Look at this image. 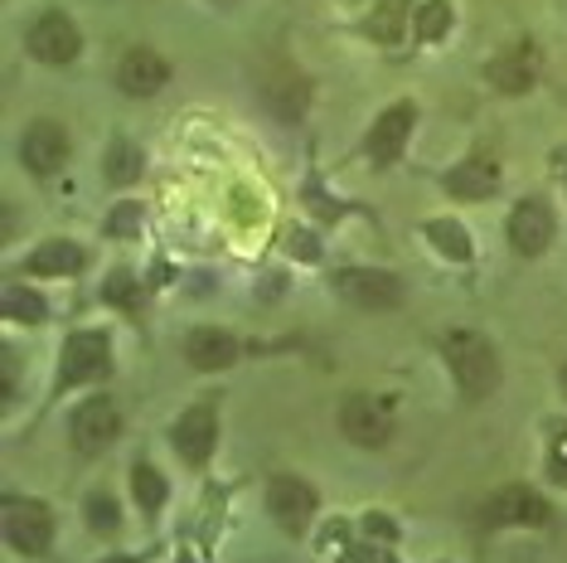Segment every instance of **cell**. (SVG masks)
Returning a JSON list of instances; mask_svg holds the SVG:
<instances>
[{
	"mask_svg": "<svg viewBox=\"0 0 567 563\" xmlns=\"http://www.w3.org/2000/svg\"><path fill=\"white\" fill-rule=\"evenodd\" d=\"M446 365H451V379H456V389L466 393V399H485V393L499 383V355L481 330H451Z\"/></svg>",
	"mask_w": 567,
	"mask_h": 563,
	"instance_id": "1",
	"label": "cell"
},
{
	"mask_svg": "<svg viewBox=\"0 0 567 563\" xmlns=\"http://www.w3.org/2000/svg\"><path fill=\"white\" fill-rule=\"evenodd\" d=\"M112 369V340L107 330H79V336L63 340L59 350V383H87V379H102Z\"/></svg>",
	"mask_w": 567,
	"mask_h": 563,
	"instance_id": "2",
	"label": "cell"
},
{
	"mask_svg": "<svg viewBox=\"0 0 567 563\" xmlns=\"http://www.w3.org/2000/svg\"><path fill=\"white\" fill-rule=\"evenodd\" d=\"M340 432L350 438L354 447H383L393 438V408L383 399H369V393H354V399H344L340 408Z\"/></svg>",
	"mask_w": 567,
	"mask_h": 563,
	"instance_id": "3",
	"label": "cell"
},
{
	"mask_svg": "<svg viewBox=\"0 0 567 563\" xmlns=\"http://www.w3.org/2000/svg\"><path fill=\"white\" fill-rule=\"evenodd\" d=\"M334 291L344 301L364 306V311H389V306L403 301V282L393 273H379V267H350V273H334Z\"/></svg>",
	"mask_w": 567,
	"mask_h": 563,
	"instance_id": "4",
	"label": "cell"
},
{
	"mask_svg": "<svg viewBox=\"0 0 567 563\" xmlns=\"http://www.w3.org/2000/svg\"><path fill=\"white\" fill-rule=\"evenodd\" d=\"M175 452L185 467H204L214 457V442H218V413L214 403H195L189 413L175 418V432H171Z\"/></svg>",
	"mask_w": 567,
	"mask_h": 563,
	"instance_id": "5",
	"label": "cell"
},
{
	"mask_svg": "<svg viewBox=\"0 0 567 563\" xmlns=\"http://www.w3.org/2000/svg\"><path fill=\"white\" fill-rule=\"evenodd\" d=\"M316 485L301 481V477H277L267 485V510H272V520L281 524L287 534H301L306 524L316 520Z\"/></svg>",
	"mask_w": 567,
	"mask_h": 563,
	"instance_id": "6",
	"label": "cell"
},
{
	"mask_svg": "<svg viewBox=\"0 0 567 563\" xmlns=\"http://www.w3.org/2000/svg\"><path fill=\"white\" fill-rule=\"evenodd\" d=\"M24 44H30V54L40 63H73L79 59V24H73L69 16H59V10H49V16H40L30 24V34H24Z\"/></svg>",
	"mask_w": 567,
	"mask_h": 563,
	"instance_id": "7",
	"label": "cell"
},
{
	"mask_svg": "<svg viewBox=\"0 0 567 563\" xmlns=\"http://www.w3.org/2000/svg\"><path fill=\"white\" fill-rule=\"evenodd\" d=\"M485 524L489 530H538V524H548V501L528 485H509L485 505Z\"/></svg>",
	"mask_w": 567,
	"mask_h": 563,
	"instance_id": "8",
	"label": "cell"
},
{
	"mask_svg": "<svg viewBox=\"0 0 567 563\" xmlns=\"http://www.w3.org/2000/svg\"><path fill=\"white\" fill-rule=\"evenodd\" d=\"M412 122H417V108H412V102H393V108L369 126V136H364V156H369L373 165H393L398 156H403V146H408Z\"/></svg>",
	"mask_w": 567,
	"mask_h": 563,
	"instance_id": "9",
	"label": "cell"
},
{
	"mask_svg": "<svg viewBox=\"0 0 567 563\" xmlns=\"http://www.w3.org/2000/svg\"><path fill=\"white\" fill-rule=\"evenodd\" d=\"M6 540L20 554H44L49 540H54V520L40 501H6Z\"/></svg>",
	"mask_w": 567,
	"mask_h": 563,
	"instance_id": "10",
	"label": "cell"
},
{
	"mask_svg": "<svg viewBox=\"0 0 567 563\" xmlns=\"http://www.w3.org/2000/svg\"><path fill=\"white\" fill-rule=\"evenodd\" d=\"M20 161L34 175H54L69 161V132L59 122H30L20 136Z\"/></svg>",
	"mask_w": 567,
	"mask_h": 563,
	"instance_id": "11",
	"label": "cell"
},
{
	"mask_svg": "<svg viewBox=\"0 0 567 563\" xmlns=\"http://www.w3.org/2000/svg\"><path fill=\"white\" fill-rule=\"evenodd\" d=\"M165 83H171V63H165L156 49H126V54H122L117 88L126 98H156Z\"/></svg>",
	"mask_w": 567,
	"mask_h": 563,
	"instance_id": "12",
	"label": "cell"
},
{
	"mask_svg": "<svg viewBox=\"0 0 567 563\" xmlns=\"http://www.w3.org/2000/svg\"><path fill=\"white\" fill-rule=\"evenodd\" d=\"M538 69H544V59H538V49L519 40V44H509L505 54H495L489 59V69H485V79L499 88V93H528V88L538 83Z\"/></svg>",
	"mask_w": 567,
	"mask_h": 563,
	"instance_id": "13",
	"label": "cell"
},
{
	"mask_svg": "<svg viewBox=\"0 0 567 563\" xmlns=\"http://www.w3.org/2000/svg\"><path fill=\"white\" fill-rule=\"evenodd\" d=\"M69 428H73V447H79V452H102V447L122 432V413L112 399H87V403H79Z\"/></svg>",
	"mask_w": 567,
	"mask_h": 563,
	"instance_id": "14",
	"label": "cell"
},
{
	"mask_svg": "<svg viewBox=\"0 0 567 563\" xmlns=\"http://www.w3.org/2000/svg\"><path fill=\"white\" fill-rule=\"evenodd\" d=\"M509 243L524 258H538V253L553 243V209L544 199H519L509 214Z\"/></svg>",
	"mask_w": 567,
	"mask_h": 563,
	"instance_id": "15",
	"label": "cell"
},
{
	"mask_svg": "<svg viewBox=\"0 0 567 563\" xmlns=\"http://www.w3.org/2000/svg\"><path fill=\"white\" fill-rule=\"evenodd\" d=\"M262 102L272 108V117H281V122H301L306 102H311V83H306L296 69H277L272 79L262 83Z\"/></svg>",
	"mask_w": 567,
	"mask_h": 563,
	"instance_id": "16",
	"label": "cell"
},
{
	"mask_svg": "<svg viewBox=\"0 0 567 563\" xmlns=\"http://www.w3.org/2000/svg\"><path fill=\"white\" fill-rule=\"evenodd\" d=\"M442 185L456 199H489L499 190V161L495 156H471V161H461L456 171H446Z\"/></svg>",
	"mask_w": 567,
	"mask_h": 563,
	"instance_id": "17",
	"label": "cell"
},
{
	"mask_svg": "<svg viewBox=\"0 0 567 563\" xmlns=\"http://www.w3.org/2000/svg\"><path fill=\"white\" fill-rule=\"evenodd\" d=\"M185 355L195 369H224V365L238 360V340L224 336V330H214V326H199V330H189Z\"/></svg>",
	"mask_w": 567,
	"mask_h": 563,
	"instance_id": "18",
	"label": "cell"
},
{
	"mask_svg": "<svg viewBox=\"0 0 567 563\" xmlns=\"http://www.w3.org/2000/svg\"><path fill=\"white\" fill-rule=\"evenodd\" d=\"M79 267H83V248L69 238H49L24 258V273H34V277H69Z\"/></svg>",
	"mask_w": 567,
	"mask_h": 563,
	"instance_id": "19",
	"label": "cell"
},
{
	"mask_svg": "<svg viewBox=\"0 0 567 563\" xmlns=\"http://www.w3.org/2000/svg\"><path fill=\"white\" fill-rule=\"evenodd\" d=\"M141 171H146V156L132 146L126 136H117L107 146V156H102V175H107L112 185H132V181H141Z\"/></svg>",
	"mask_w": 567,
	"mask_h": 563,
	"instance_id": "20",
	"label": "cell"
},
{
	"mask_svg": "<svg viewBox=\"0 0 567 563\" xmlns=\"http://www.w3.org/2000/svg\"><path fill=\"white\" fill-rule=\"evenodd\" d=\"M427 238H432V248L442 253V258H451V263H466L471 258V234L456 219H432Z\"/></svg>",
	"mask_w": 567,
	"mask_h": 563,
	"instance_id": "21",
	"label": "cell"
},
{
	"mask_svg": "<svg viewBox=\"0 0 567 563\" xmlns=\"http://www.w3.org/2000/svg\"><path fill=\"white\" fill-rule=\"evenodd\" d=\"M451 20H456V16H451L446 0H422L417 16H412V34H417V40H427V44H436L451 30Z\"/></svg>",
	"mask_w": 567,
	"mask_h": 563,
	"instance_id": "22",
	"label": "cell"
},
{
	"mask_svg": "<svg viewBox=\"0 0 567 563\" xmlns=\"http://www.w3.org/2000/svg\"><path fill=\"white\" fill-rule=\"evenodd\" d=\"M6 316L20 326H40L49 316V306H44L40 291H30V287H6Z\"/></svg>",
	"mask_w": 567,
	"mask_h": 563,
	"instance_id": "23",
	"label": "cell"
},
{
	"mask_svg": "<svg viewBox=\"0 0 567 563\" xmlns=\"http://www.w3.org/2000/svg\"><path fill=\"white\" fill-rule=\"evenodd\" d=\"M132 491H136V505L141 510H151V515H156V510L165 505V477L151 462H136V471H132Z\"/></svg>",
	"mask_w": 567,
	"mask_h": 563,
	"instance_id": "24",
	"label": "cell"
},
{
	"mask_svg": "<svg viewBox=\"0 0 567 563\" xmlns=\"http://www.w3.org/2000/svg\"><path fill=\"white\" fill-rule=\"evenodd\" d=\"M83 515H87V524H93L97 534H112V530L122 524V510H117V501H112V495H87Z\"/></svg>",
	"mask_w": 567,
	"mask_h": 563,
	"instance_id": "25",
	"label": "cell"
},
{
	"mask_svg": "<svg viewBox=\"0 0 567 563\" xmlns=\"http://www.w3.org/2000/svg\"><path fill=\"white\" fill-rule=\"evenodd\" d=\"M136 228H141V204L126 199V204H117V209L107 214V234L112 238H132Z\"/></svg>",
	"mask_w": 567,
	"mask_h": 563,
	"instance_id": "26",
	"label": "cell"
},
{
	"mask_svg": "<svg viewBox=\"0 0 567 563\" xmlns=\"http://www.w3.org/2000/svg\"><path fill=\"white\" fill-rule=\"evenodd\" d=\"M102 297L117 301V306H136V277L132 273H112L107 287H102Z\"/></svg>",
	"mask_w": 567,
	"mask_h": 563,
	"instance_id": "27",
	"label": "cell"
},
{
	"mask_svg": "<svg viewBox=\"0 0 567 563\" xmlns=\"http://www.w3.org/2000/svg\"><path fill=\"white\" fill-rule=\"evenodd\" d=\"M369 34H379L383 44H393L398 40V6H383V16L369 20Z\"/></svg>",
	"mask_w": 567,
	"mask_h": 563,
	"instance_id": "28",
	"label": "cell"
},
{
	"mask_svg": "<svg viewBox=\"0 0 567 563\" xmlns=\"http://www.w3.org/2000/svg\"><path fill=\"white\" fill-rule=\"evenodd\" d=\"M548 481L567 485V432H563L558 442H553V452H548Z\"/></svg>",
	"mask_w": 567,
	"mask_h": 563,
	"instance_id": "29",
	"label": "cell"
},
{
	"mask_svg": "<svg viewBox=\"0 0 567 563\" xmlns=\"http://www.w3.org/2000/svg\"><path fill=\"white\" fill-rule=\"evenodd\" d=\"M291 253H296V258H306V263H311L320 248H316V238H311V234H301V228H296V234H291Z\"/></svg>",
	"mask_w": 567,
	"mask_h": 563,
	"instance_id": "30",
	"label": "cell"
},
{
	"mask_svg": "<svg viewBox=\"0 0 567 563\" xmlns=\"http://www.w3.org/2000/svg\"><path fill=\"white\" fill-rule=\"evenodd\" d=\"M364 530L373 534V540H393V524H389V515H364Z\"/></svg>",
	"mask_w": 567,
	"mask_h": 563,
	"instance_id": "31",
	"label": "cell"
},
{
	"mask_svg": "<svg viewBox=\"0 0 567 563\" xmlns=\"http://www.w3.org/2000/svg\"><path fill=\"white\" fill-rule=\"evenodd\" d=\"M16 399V355H6V403Z\"/></svg>",
	"mask_w": 567,
	"mask_h": 563,
	"instance_id": "32",
	"label": "cell"
},
{
	"mask_svg": "<svg viewBox=\"0 0 567 563\" xmlns=\"http://www.w3.org/2000/svg\"><path fill=\"white\" fill-rule=\"evenodd\" d=\"M107 563H136L132 554H117V559H107Z\"/></svg>",
	"mask_w": 567,
	"mask_h": 563,
	"instance_id": "33",
	"label": "cell"
},
{
	"mask_svg": "<svg viewBox=\"0 0 567 563\" xmlns=\"http://www.w3.org/2000/svg\"><path fill=\"white\" fill-rule=\"evenodd\" d=\"M558 165H563V181H567V151H563V156H558Z\"/></svg>",
	"mask_w": 567,
	"mask_h": 563,
	"instance_id": "34",
	"label": "cell"
},
{
	"mask_svg": "<svg viewBox=\"0 0 567 563\" xmlns=\"http://www.w3.org/2000/svg\"><path fill=\"white\" fill-rule=\"evenodd\" d=\"M563 389H567V365H563Z\"/></svg>",
	"mask_w": 567,
	"mask_h": 563,
	"instance_id": "35",
	"label": "cell"
}]
</instances>
